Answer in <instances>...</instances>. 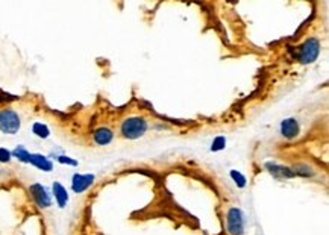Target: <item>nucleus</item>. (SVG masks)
<instances>
[{"label": "nucleus", "mask_w": 329, "mask_h": 235, "mask_svg": "<svg viewBox=\"0 0 329 235\" xmlns=\"http://www.w3.org/2000/svg\"><path fill=\"white\" fill-rule=\"evenodd\" d=\"M146 132H147V120L144 117L132 115L122 122L120 134L123 138L137 140V138H141Z\"/></svg>", "instance_id": "f257e3e1"}, {"label": "nucleus", "mask_w": 329, "mask_h": 235, "mask_svg": "<svg viewBox=\"0 0 329 235\" xmlns=\"http://www.w3.org/2000/svg\"><path fill=\"white\" fill-rule=\"evenodd\" d=\"M20 126H22L20 115L14 109H11V108L0 109V132L14 135L19 132Z\"/></svg>", "instance_id": "f03ea898"}, {"label": "nucleus", "mask_w": 329, "mask_h": 235, "mask_svg": "<svg viewBox=\"0 0 329 235\" xmlns=\"http://www.w3.org/2000/svg\"><path fill=\"white\" fill-rule=\"evenodd\" d=\"M226 227L231 235H243L246 230V218L240 208L232 206L226 212Z\"/></svg>", "instance_id": "7ed1b4c3"}, {"label": "nucleus", "mask_w": 329, "mask_h": 235, "mask_svg": "<svg viewBox=\"0 0 329 235\" xmlns=\"http://www.w3.org/2000/svg\"><path fill=\"white\" fill-rule=\"evenodd\" d=\"M320 55V41L317 38H308L299 47L297 60L300 64H312Z\"/></svg>", "instance_id": "20e7f679"}, {"label": "nucleus", "mask_w": 329, "mask_h": 235, "mask_svg": "<svg viewBox=\"0 0 329 235\" xmlns=\"http://www.w3.org/2000/svg\"><path fill=\"white\" fill-rule=\"evenodd\" d=\"M29 193L32 196V199L35 200V203L46 209V208H50L52 206V194L49 193V190L41 185V184H32L29 187Z\"/></svg>", "instance_id": "39448f33"}, {"label": "nucleus", "mask_w": 329, "mask_h": 235, "mask_svg": "<svg viewBox=\"0 0 329 235\" xmlns=\"http://www.w3.org/2000/svg\"><path fill=\"white\" fill-rule=\"evenodd\" d=\"M93 182H94V174H81V173H76L72 178V190L76 194H81V193L87 191L93 185Z\"/></svg>", "instance_id": "423d86ee"}, {"label": "nucleus", "mask_w": 329, "mask_h": 235, "mask_svg": "<svg viewBox=\"0 0 329 235\" xmlns=\"http://www.w3.org/2000/svg\"><path fill=\"white\" fill-rule=\"evenodd\" d=\"M265 168L268 170L270 174H273L278 179H291V178H296V174H294L291 167L281 165L278 162H265Z\"/></svg>", "instance_id": "0eeeda50"}, {"label": "nucleus", "mask_w": 329, "mask_h": 235, "mask_svg": "<svg viewBox=\"0 0 329 235\" xmlns=\"http://www.w3.org/2000/svg\"><path fill=\"white\" fill-rule=\"evenodd\" d=\"M300 132V126H299V122L293 117L290 119H285L281 122V134L282 137L291 140V138H296Z\"/></svg>", "instance_id": "6e6552de"}, {"label": "nucleus", "mask_w": 329, "mask_h": 235, "mask_svg": "<svg viewBox=\"0 0 329 235\" xmlns=\"http://www.w3.org/2000/svg\"><path fill=\"white\" fill-rule=\"evenodd\" d=\"M93 140L97 146H106L114 140V132L106 126H100L93 132Z\"/></svg>", "instance_id": "1a4fd4ad"}, {"label": "nucleus", "mask_w": 329, "mask_h": 235, "mask_svg": "<svg viewBox=\"0 0 329 235\" xmlns=\"http://www.w3.org/2000/svg\"><path fill=\"white\" fill-rule=\"evenodd\" d=\"M29 164H32L34 167H37V168H40L43 171H52L53 170V162L47 156H44L41 153H31Z\"/></svg>", "instance_id": "9d476101"}, {"label": "nucleus", "mask_w": 329, "mask_h": 235, "mask_svg": "<svg viewBox=\"0 0 329 235\" xmlns=\"http://www.w3.org/2000/svg\"><path fill=\"white\" fill-rule=\"evenodd\" d=\"M52 194H53V197H55V200H57L60 208H64L67 205V202H69V193H67L66 187L61 182H53V185H52Z\"/></svg>", "instance_id": "9b49d317"}, {"label": "nucleus", "mask_w": 329, "mask_h": 235, "mask_svg": "<svg viewBox=\"0 0 329 235\" xmlns=\"http://www.w3.org/2000/svg\"><path fill=\"white\" fill-rule=\"evenodd\" d=\"M296 176H303V178H309L314 176V168L306 165V164H296L294 167H291Z\"/></svg>", "instance_id": "f8f14e48"}, {"label": "nucleus", "mask_w": 329, "mask_h": 235, "mask_svg": "<svg viewBox=\"0 0 329 235\" xmlns=\"http://www.w3.org/2000/svg\"><path fill=\"white\" fill-rule=\"evenodd\" d=\"M32 132H34L38 138H47V137L50 135V129L47 128V125L40 123V122H37V123L32 125Z\"/></svg>", "instance_id": "ddd939ff"}, {"label": "nucleus", "mask_w": 329, "mask_h": 235, "mask_svg": "<svg viewBox=\"0 0 329 235\" xmlns=\"http://www.w3.org/2000/svg\"><path fill=\"white\" fill-rule=\"evenodd\" d=\"M229 174H231L232 181L237 184V187H238V188H244V187H246L247 181H246V176H244V174H241V173H240V171H237V170H231V171H229Z\"/></svg>", "instance_id": "4468645a"}, {"label": "nucleus", "mask_w": 329, "mask_h": 235, "mask_svg": "<svg viewBox=\"0 0 329 235\" xmlns=\"http://www.w3.org/2000/svg\"><path fill=\"white\" fill-rule=\"evenodd\" d=\"M13 155H14L19 161H22V162H29V156H31V153H29L23 146H19V147L13 152Z\"/></svg>", "instance_id": "2eb2a0df"}, {"label": "nucleus", "mask_w": 329, "mask_h": 235, "mask_svg": "<svg viewBox=\"0 0 329 235\" xmlns=\"http://www.w3.org/2000/svg\"><path fill=\"white\" fill-rule=\"evenodd\" d=\"M226 147V138L225 137H217V138H214V141H212V144H211V150L212 152H220V150H223Z\"/></svg>", "instance_id": "dca6fc26"}, {"label": "nucleus", "mask_w": 329, "mask_h": 235, "mask_svg": "<svg viewBox=\"0 0 329 235\" xmlns=\"http://www.w3.org/2000/svg\"><path fill=\"white\" fill-rule=\"evenodd\" d=\"M13 158V153L5 149V147H0V162H10Z\"/></svg>", "instance_id": "f3484780"}, {"label": "nucleus", "mask_w": 329, "mask_h": 235, "mask_svg": "<svg viewBox=\"0 0 329 235\" xmlns=\"http://www.w3.org/2000/svg\"><path fill=\"white\" fill-rule=\"evenodd\" d=\"M57 159H58V162H61V164H67V165H73V167H76V165H78V161H76V159H72V158H69V156H64V155L58 156Z\"/></svg>", "instance_id": "a211bd4d"}]
</instances>
